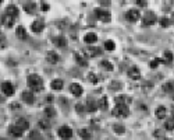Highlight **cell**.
Returning <instances> with one entry per match:
<instances>
[{
	"mask_svg": "<svg viewBox=\"0 0 174 140\" xmlns=\"http://www.w3.org/2000/svg\"><path fill=\"white\" fill-rule=\"evenodd\" d=\"M98 106L100 109H107V106H109V102H107V97H102L100 100L98 101Z\"/></svg>",
	"mask_w": 174,
	"mask_h": 140,
	"instance_id": "f1b7e54d",
	"label": "cell"
},
{
	"mask_svg": "<svg viewBox=\"0 0 174 140\" xmlns=\"http://www.w3.org/2000/svg\"><path fill=\"white\" fill-rule=\"evenodd\" d=\"M52 88L53 90H56V91H60V90H63V86H64V83H63V80L61 79H56V80H53L52 81Z\"/></svg>",
	"mask_w": 174,
	"mask_h": 140,
	"instance_id": "44dd1931",
	"label": "cell"
},
{
	"mask_svg": "<svg viewBox=\"0 0 174 140\" xmlns=\"http://www.w3.org/2000/svg\"><path fill=\"white\" fill-rule=\"evenodd\" d=\"M166 140H172V139H166Z\"/></svg>",
	"mask_w": 174,
	"mask_h": 140,
	"instance_id": "7dc6e473",
	"label": "cell"
},
{
	"mask_svg": "<svg viewBox=\"0 0 174 140\" xmlns=\"http://www.w3.org/2000/svg\"><path fill=\"white\" fill-rule=\"evenodd\" d=\"M16 34H17V37H18L20 39H27V38H28V35H27V29L24 28V27H21V25L17 28Z\"/></svg>",
	"mask_w": 174,
	"mask_h": 140,
	"instance_id": "cb8c5ba5",
	"label": "cell"
},
{
	"mask_svg": "<svg viewBox=\"0 0 174 140\" xmlns=\"http://www.w3.org/2000/svg\"><path fill=\"white\" fill-rule=\"evenodd\" d=\"M6 42H7V41H6L4 34H2V32H0V46H4Z\"/></svg>",
	"mask_w": 174,
	"mask_h": 140,
	"instance_id": "ab89813d",
	"label": "cell"
},
{
	"mask_svg": "<svg viewBox=\"0 0 174 140\" xmlns=\"http://www.w3.org/2000/svg\"><path fill=\"white\" fill-rule=\"evenodd\" d=\"M100 53V49L96 46H88L84 49V55L88 56V58H95L96 55H99Z\"/></svg>",
	"mask_w": 174,
	"mask_h": 140,
	"instance_id": "ba28073f",
	"label": "cell"
},
{
	"mask_svg": "<svg viewBox=\"0 0 174 140\" xmlns=\"http://www.w3.org/2000/svg\"><path fill=\"white\" fill-rule=\"evenodd\" d=\"M112 114H113V117H116V118H127L128 117V109H127V106L116 105Z\"/></svg>",
	"mask_w": 174,
	"mask_h": 140,
	"instance_id": "7a4b0ae2",
	"label": "cell"
},
{
	"mask_svg": "<svg viewBox=\"0 0 174 140\" xmlns=\"http://www.w3.org/2000/svg\"><path fill=\"white\" fill-rule=\"evenodd\" d=\"M6 14H8V16H11V17L16 18V17L18 16V8H17L16 6L10 4V6H7V8H6Z\"/></svg>",
	"mask_w": 174,
	"mask_h": 140,
	"instance_id": "e0dca14e",
	"label": "cell"
},
{
	"mask_svg": "<svg viewBox=\"0 0 174 140\" xmlns=\"http://www.w3.org/2000/svg\"><path fill=\"white\" fill-rule=\"evenodd\" d=\"M100 66L103 67L104 70H109V71H113V69H114V67H113V65L110 63L109 60H102L100 62Z\"/></svg>",
	"mask_w": 174,
	"mask_h": 140,
	"instance_id": "4dcf8cb0",
	"label": "cell"
},
{
	"mask_svg": "<svg viewBox=\"0 0 174 140\" xmlns=\"http://www.w3.org/2000/svg\"><path fill=\"white\" fill-rule=\"evenodd\" d=\"M39 126H41L42 129H49L50 123H49V121H47V119H41V121H39Z\"/></svg>",
	"mask_w": 174,
	"mask_h": 140,
	"instance_id": "e575fe53",
	"label": "cell"
},
{
	"mask_svg": "<svg viewBox=\"0 0 174 140\" xmlns=\"http://www.w3.org/2000/svg\"><path fill=\"white\" fill-rule=\"evenodd\" d=\"M114 101H116V105L127 106L128 104H131V97H128V95H117Z\"/></svg>",
	"mask_w": 174,
	"mask_h": 140,
	"instance_id": "52a82bcc",
	"label": "cell"
},
{
	"mask_svg": "<svg viewBox=\"0 0 174 140\" xmlns=\"http://www.w3.org/2000/svg\"><path fill=\"white\" fill-rule=\"evenodd\" d=\"M95 14H96L98 18L100 20V21H103V23H107V21L112 20L110 13L107 10H104V8H96V10H95Z\"/></svg>",
	"mask_w": 174,
	"mask_h": 140,
	"instance_id": "3957f363",
	"label": "cell"
},
{
	"mask_svg": "<svg viewBox=\"0 0 174 140\" xmlns=\"http://www.w3.org/2000/svg\"><path fill=\"white\" fill-rule=\"evenodd\" d=\"M155 137H157V139H162V137H163V130H160V129L155 130Z\"/></svg>",
	"mask_w": 174,
	"mask_h": 140,
	"instance_id": "60d3db41",
	"label": "cell"
},
{
	"mask_svg": "<svg viewBox=\"0 0 174 140\" xmlns=\"http://www.w3.org/2000/svg\"><path fill=\"white\" fill-rule=\"evenodd\" d=\"M104 49H107V50H114L116 49V45H114V42L113 41H106L104 42Z\"/></svg>",
	"mask_w": 174,
	"mask_h": 140,
	"instance_id": "d6a6232c",
	"label": "cell"
},
{
	"mask_svg": "<svg viewBox=\"0 0 174 140\" xmlns=\"http://www.w3.org/2000/svg\"><path fill=\"white\" fill-rule=\"evenodd\" d=\"M84 41H85L86 44H95L98 41V37H96V34L95 32H88V34H85V37H84Z\"/></svg>",
	"mask_w": 174,
	"mask_h": 140,
	"instance_id": "5bb4252c",
	"label": "cell"
},
{
	"mask_svg": "<svg viewBox=\"0 0 174 140\" xmlns=\"http://www.w3.org/2000/svg\"><path fill=\"white\" fill-rule=\"evenodd\" d=\"M78 135H80L81 139H85V140H89L92 137L91 132H89L88 129H80V130H78Z\"/></svg>",
	"mask_w": 174,
	"mask_h": 140,
	"instance_id": "d4e9b609",
	"label": "cell"
},
{
	"mask_svg": "<svg viewBox=\"0 0 174 140\" xmlns=\"http://www.w3.org/2000/svg\"><path fill=\"white\" fill-rule=\"evenodd\" d=\"M88 80H89V81H91V83H94V84H96V83L99 81L98 76H96V74H95V73H89V74H88Z\"/></svg>",
	"mask_w": 174,
	"mask_h": 140,
	"instance_id": "d590c367",
	"label": "cell"
},
{
	"mask_svg": "<svg viewBox=\"0 0 174 140\" xmlns=\"http://www.w3.org/2000/svg\"><path fill=\"white\" fill-rule=\"evenodd\" d=\"M8 135H11L13 137H21V136H22V130H20L18 127L14 125V126L8 127Z\"/></svg>",
	"mask_w": 174,
	"mask_h": 140,
	"instance_id": "9a60e30c",
	"label": "cell"
},
{
	"mask_svg": "<svg viewBox=\"0 0 174 140\" xmlns=\"http://www.w3.org/2000/svg\"><path fill=\"white\" fill-rule=\"evenodd\" d=\"M128 76H130V79H133V80H139L141 79V70L138 69L137 66L130 67V70H128Z\"/></svg>",
	"mask_w": 174,
	"mask_h": 140,
	"instance_id": "30bf717a",
	"label": "cell"
},
{
	"mask_svg": "<svg viewBox=\"0 0 174 140\" xmlns=\"http://www.w3.org/2000/svg\"><path fill=\"white\" fill-rule=\"evenodd\" d=\"M160 62H163V60H162V59H159V58H156V59H153V60H152L149 65H151L152 69H156V67L159 66V63H160Z\"/></svg>",
	"mask_w": 174,
	"mask_h": 140,
	"instance_id": "8d00e7d4",
	"label": "cell"
},
{
	"mask_svg": "<svg viewBox=\"0 0 174 140\" xmlns=\"http://www.w3.org/2000/svg\"><path fill=\"white\" fill-rule=\"evenodd\" d=\"M162 90H163L164 93H172V91H174V84L172 81L164 83V84L162 86Z\"/></svg>",
	"mask_w": 174,
	"mask_h": 140,
	"instance_id": "83f0119b",
	"label": "cell"
},
{
	"mask_svg": "<svg viewBox=\"0 0 174 140\" xmlns=\"http://www.w3.org/2000/svg\"><path fill=\"white\" fill-rule=\"evenodd\" d=\"M139 17H141V13L137 8H130V10L125 13V18H127L128 21H137V20H139Z\"/></svg>",
	"mask_w": 174,
	"mask_h": 140,
	"instance_id": "5b68a950",
	"label": "cell"
},
{
	"mask_svg": "<svg viewBox=\"0 0 174 140\" xmlns=\"http://www.w3.org/2000/svg\"><path fill=\"white\" fill-rule=\"evenodd\" d=\"M53 42H55L57 46H60V48H65V46H67V39H65L63 35H60V37H56L55 39H53Z\"/></svg>",
	"mask_w": 174,
	"mask_h": 140,
	"instance_id": "ffe728a7",
	"label": "cell"
},
{
	"mask_svg": "<svg viewBox=\"0 0 174 140\" xmlns=\"http://www.w3.org/2000/svg\"><path fill=\"white\" fill-rule=\"evenodd\" d=\"M74 58H75V60L81 65V66H86V65H88V62H86V59H85V55H82V53L77 52L75 55H74Z\"/></svg>",
	"mask_w": 174,
	"mask_h": 140,
	"instance_id": "7402d4cb",
	"label": "cell"
},
{
	"mask_svg": "<svg viewBox=\"0 0 174 140\" xmlns=\"http://www.w3.org/2000/svg\"><path fill=\"white\" fill-rule=\"evenodd\" d=\"M21 98H22V101L27 104H34V101H35L34 93H31V91H24L22 95H21Z\"/></svg>",
	"mask_w": 174,
	"mask_h": 140,
	"instance_id": "8fae6325",
	"label": "cell"
},
{
	"mask_svg": "<svg viewBox=\"0 0 174 140\" xmlns=\"http://www.w3.org/2000/svg\"><path fill=\"white\" fill-rule=\"evenodd\" d=\"M27 83L35 91H42V83L43 81H42L41 76H38V74H29L28 79H27Z\"/></svg>",
	"mask_w": 174,
	"mask_h": 140,
	"instance_id": "6da1fadb",
	"label": "cell"
},
{
	"mask_svg": "<svg viewBox=\"0 0 174 140\" xmlns=\"http://www.w3.org/2000/svg\"><path fill=\"white\" fill-rule=\"evenodd\" d=\"M160 25L164 27V28H166V27H169L170 25V20L166 18V17H162V18H160Z\"/></svg>",
	"mask_w": 174,
	"mask_h": 140,
	"instance_id": "74e56055",
	"label": "cell"
},
{
	"mask_svg": "<svg viewBox=\"0 0 174 140\" xmlns=\"http://www.w3.org/2000/svg\"><path fill=\"white\" fill-rule=\"evenodd\" d=\"M3 24H4L6 27H13V24H14V17L8 16V14H4V17H3Z\"/></svg>",
	"mask_w": 174,
	"mask_h": 140,
	"instance_id": "484cf974",
	"label": "cell"
},
{
	"mask_svg": "<svg viewBox=\"0 0 174 140\" xmlns=\"http://www.w3.org/2000/svg\"><path fill=\"white\" fill-rule=\"evenodd\" d=\"M2 91H3V94L7 95V97H11V95H14V93H16V91H14V86L8 81L2 83Z\"/></svg>",
	"mask_w": 174,
	"mask_h": 140,
	"instance_id": "277c9868",
	"label": "cell"
},
{
	"mask_svg": "<svg viewBox=\"0 0 174 140\" xmlns=\"http://www.w3.org/2000/svg\"><path fill=\"white\" fill-rule=\"evenodd\" d=\"M45 117H46V118H55L56 117V109L52 108V106L46 108V109H45Z\"/></svg>",
	"mask_w": 174,
	"mask_h": 140,
	"instance_id": "f546056e",
	"label": "cell"
},
{
	"mask_svg": "<svg viewBox=\"0 0 174 140\" xmlns=\"http://www.w3.org/2000/svg\"><path fill=\"white\" fill-rule=\"evenodd\" d=\"M113 129H114V132L117 133V135H123V133L125 132V127L123 126V125H114Z\"/></svg>",
	"mask_w": 174,
	"mask_h": 140,
	"instance_id": "1f68e13d",
	"label": "cell"
},
{
	"mask_svg": "<svg viewBox=\"0 0 174 140\" xmlns=\"http://www.w3.org/2000/svg\"><path fill=\"white\" fill-rule=\"evenodd\" d=\"M164 127H166L167 130H174V121H167L166 123H164Z\"/></svg>",
	"mask_w": 174,
	"mask_h": 140,
	"instance_id": "f35d334b",
	"label": "cell"
},
{
	"mask_svg": "<svg viewBox=\"0 0 174 140\" xmlns=\"http://www.w3.org/2000/svg\"><path fill=\"white\" fill-rule=\"evenodd\" d=\"M166 114H167V111H166V108H164L163 105L157 106V108H156V111H155V115H156V118H157V119L166 118Z\"/></svg>",
	"mask_w": 174,
	"mask_h": 140,
	"instance_id": "2e32d148",
	"label": "cell"
},
{
	"mask_svg": "<svg viewBox=\"0 0 174 140\" xmlns=\"http://www.w3.org/2000/svg\"><path fill=\"white\" fill-rule=\"evenodd\" d=\"M46 59H47V62H49V63H57L60 58H59V55L56 52H52V50H50V52H47Z\"/></svg>",
	"mask_w": 174,
	"mask_h": 140,
	"instance_id": "ac0fdd59",
	"label": "cell"
},
{
	"mask_svg": "<svg viewBox=\"0 0 174 140\" xmlns=\"http://www.w3.org/2000/svg\"><path fill=\"white\" fill-rule=\"evenodd\" d=\"M43 28H45V24L42 21H34L31 25V29L34 32H41V31H43Z\"/></svg>",
	"mask_w": 174,
	"mask_h": 140,
	"instance_id": "d6986e66",
	"label": "cell"
},
{
	"mask_svg": "<svg viewBox=\"0 0 174 140\" xmlns=\"http://www.w3.org/2000/svg\"><path fill=\"white\" fill-rule=\"evenodd\" d=\"M24 8H25L27 13H34V10H35V3H27V4L24 6Z\"/></svg>",
	"mask_w": 174,
	"mask_h": 140,
	"instance_id": "836d02e7",
	"label": "cell"
},
{
	"mask_svg": "<svg viewBox=\"0 0 174 140\" xmlns=\"http://www.w3.org/2000/svg\"><path fill=\"white\" fill-rule=\"evenodd\" d=\"M96 106H98L96 101H94L92 98H89V100L86 101V109H88L89 112H95L96 111Z\"/></svg>",
	"mask_w": 174,
	"mask_h": 140,
	"instance_id": "603a6c76",
	"label": "cell"
},
{
	"mask_svg": "<svg viewBox=\"0 0 174 140\" xmlns=\"http://www.w3.org/2000/svg\"><path fill=\"white\" fill-rule=\"evenodd\" d=\"M53 100H55V98H53V95H49V97L46 98V102L50 104V102H53Z\"/></svg>",
	"mask_w": 174,
	"mask_h": 140,
	"instance_id": "b9f144b4",
	"label": "cell"
},
{
	"mask_svg": "<svg viewBox=\"0 0 174 140\" xmlns=\"http://www.w3.org/2000/svg\"><path fill=\"white\" fill-rule=\"evenodd\" d=\"M172 23L174 24V14H173V16H172Z\"/></svg>",
	"mask_w": 174,
	"mask_h": 140,
	"instance_id": "bcb514c9",
	"label": "cell"
},
{
	"mask_svg": "<svg viewBox=\"0 0 174 140\" xmlns=\"http://www.w3.org/2000/svg\"><path fill=\"white\" fill-rule=\"evenodd\" d=\"M172 117H173V119H174V105L172 106Z\"/></svg>",
	"mask_w": 174,
	"mask_h": 140,
	"instance_id": "f6af8a7d",
	"label": "cell"
},
{
	"mask_svg": "<svg viewBox=\"0 0 174 140\" xmlns=\"http://www.w3.org/2000/svg\"><path fill=\"white\" fill-rule=\"evenodd\" d=\"M173 59H174L173 53L170 52V50H166V52L163 53V59H162V60H163L164 63H172V62H173Z\"/></svg>",
	"mask_w": 174,
	"mask_h": 140,
	"instance_id": "4316f807",
	"label": "cell"
},
{
	"mask_svg": "<svg viewBox=\"0 0 174 140\" xmlns=\"http://www.w3.org/2000/svg\"><path fill=\"white\" fill-rule=\"evenodd\" d=\"M77 109H78L80 112H82V106H81V105H77Z\"/></svg>",
	"mask_w": 174,
	"mask_h": 140,
	"instance_id": "ee69618b",
	"label": "cell"
},
{
	"mask_svg": "<svg viewBox=\"0 0 174 140\" xmlns=\"http://www.w3.org/2000/svg\"><path fill=\"white\" fill-rule=\"evenodd\" d=\"M137 4L138 6H146V3L145 2H137Z\"/></svg>",
	"mask_w": 174,
	"mask_h": 140,
	"instance_id": "7bdbcfd3",
	"label": "cell"
},
{
	"mask_svg": "<svg viewBox=\"0 0 174 140\" xmlns=\"http://www.w3.org/2000/svg\"><path fill=\"white\" fill-rule=\"evenodd\" d=\"M73 130H71V127H68V126H61L59 129V136L61 139H71L73 137Z\"/></svg>",
	"mask_w": 174,
	"mask_h": 140,
	"instance_id": "8992f818",
	"label": "cell"
},
{
	"mask_svg": "<svg viewBox=\"0 0 174 140\" xmlns=\"http://www.w3.org/2000/svg\"><path fill=\"white\" fill-rule=\"evenodd\" d=\"M155 23H156L155 13H146V16L143 17V24H145V25H153Z\"/></svg>",
	"mask_w": 174,
	"mask_h": 140,
	"instance_id": "4fadbf2b",
	"label": "cell"
},
{
	"mask_svg": "<svg viewBox=\"0 0 174 140\" xmlns=\"http://www.w3.org/2000/svg\"><path fill=\"white\" fill-rule=\"evenodd\" d=\"M16 126L18 127L20 130H22V132H24V130H27L29 127V122L27 121L25 118H18L16 121Z\"/></svg>",
	"mask_w": 174,
	"mask_h": 140,
	"instance_id": "9c48e42d",
	"label": "cell"
},
{
	"mask_svg": "<svg viewBox=\"0 0 174 140\" xmlns=\"http://www.w3.org/2000/svg\"><path fill=\"white\" fill-rule=\"evenodd\" d=\"M70 91L75 95V97H81V95H82V87H81L78 83H73V84L70 86Z\"/></svg>",
	"mask_w": 174,
	"mask_h": 140,
	"instance_id": "7c38bea8",
	"label": "cell"
}]
</instances>
